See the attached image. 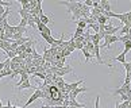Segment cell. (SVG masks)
<instances>
[{"label":"cell","mask_w":131,"mask_h":108,"mask_svg":"<svg viewBox=\"0 0 131 108\" xmlns=\"http://www.w3.org/2000/svg\"><path fill=\"white\" fill-rule=\"evenodd\" d=\"M38 99H43V92L39 89V88H37V89H35V92H34L32 95L30 96V99H28V100H27V103H26L25 105H23V108H27L28 105L32 104V103L35 101V100H38Z\"/></svg>","instance_id":"cell-3"},{"label":"cell","mask_w":131,"mask_h":108,"mask_svg":"<svg viewBox=\"0 0 131 108\" xmlns=\"http://www.w3.org/2000/svg\"><path fill=\"white\" fill-rule=\"evenodd\" d=\"M30 88H34V89H37L38 87H32V85H31V82H30V80H26V81H23L20 85H18V87H16V89H18V91H22V89H30Z\"/></svg>","instance_id":"cell-6"},{"label":"cell","mask_w":131,"mask_h":108,"mask_svg":"<svg viewBox=\"0 0 131 108\" xmlns=\"http://www.w3.org/2000/svg\"><path fill=\"white\" fill-rule=\"evenodd\" d=\"M69 107H77V108H85V104H81L76 99H70L69 100Z\"/></svg>","instance_id":"cell-9"},{"label":"cell","mask_w":131,"mask_h":108,"mask_svg":"<svg viewBox=\"0 0 131 108\" xmlns=\"http://www.w3.org/2000/svg\"><path fill=\"white\" fill-rule=\"evenodd\" d=\"M76 23H77V27L79 28H85L86 26H88V23H86L85 19H80V20H77Z\"/></svg>","instance_id":"cell-12"},{"label":"cell","mask_w":131,"mask_h":108,"mask_svg":"<svg viewBox=\"0 0 131 108\" xmlns=\"http://www.w3.org/2000/svg\"><path fill=\"white\" fill-rule=\"evenodd\" d=\"M39 19H41V23H42V24H45V26H47V24H49L50 22H53L49 16L45 15V14H42V15L39 16Z\"/></svg>","instance_id":"cell-10"},{"label":"cell","mask_w":131,"mask_h":108,"mask_svg":"<svg viewBox=\"0 0 131 108\" xmlns=\"http://www.w3.org/2000/svg\"><path fill=\"white\" fill-rule=\"evenodd\" d=\"M69 108H77V107H69Z\"/></svg>","instance_id":"cell-23"},{"label":"cell","mask_w":131,"mask_h":108,"mask_svg":"<svg viewBox=\"0 0 131 108\" xmlns=\"http://www.w3.org/2000/svg\"><path fill=\"white\" fill-rule=\"evenodd\" d=\"M9 11H11V9H9V8H7V9H6V12H4L3 15L0 16V24H2L3 22H6V20H7V16L9 15Z\"/></svg>","instance_id":"cell-13"},{"label":"cell","mask_w":131,"mask_h":108,"mask_svg":"<svg viewBox=\"0 0 131 108\" xmlns=\"http://www.w3.org/2000/svg\"><path fill=\"white\" fill-rule=\"evenodd\" d=\"M124 69H126V73H131V62H124Z\"/></svg>","instance_id":"cell-19"},{"label":"cell","mask_w":131,"mask_h":108,"mask_svg":"<svg viewBox=\"0 0 131 108\" xmlns=\"http://www.w3.org/2000/svg\"><path fill=\"white\" fill-rule=\"evenodd\" d=\"M95 108H100V96H96V103H95Z\"/></svg>","instance_id":"cell-20"},{"label":"cell","mask_w":131,"mask_h":108,"mask_svg":"<svg viewBox=\"0 0 131 108\" xmlns=\"http://www.w3.org/2000/svg\"><path fill=\"white\" fill-rule=\"evenodd\" d=\"M100 7L103 8L105 12H111V3L107 2V0H101V2H100Z\"/></svg>","instance_id":"cell-8"},{"label":"cell","mask_w":131,"mask_h":108,"mask_svg":"<svg viewBox=\"0 0 131 108\" xmlns=\"http://www.w3.org/2000/svg\"><path fill=\"white\" fill-rule=\"evenodd\" d=\"M114 61H118V62H120V63H124V62H126V54H124V53H120V56L115 57Z\"/></svg>","instance_id":"cell-11"},{"label":"cell","mask_w":131,"mask_h":108,"mask_svg":"<svg viewBox=\"0 0 131 108\" xmlns=\"http://www.w3.org/2000/svg\"><path fill=\"white\" fill-rule=\"evenodd\" d=\"M86 91H88V87H79L77 89L72 91V92L69 93V99H76V96H79L80 93H84V92H86Z\"/></svg>","instance_id":"cell-5"},{"label":"cell","mask_w":131,"mask_h":108,"mask_svg":"<svg viewBox=\"0 0 131 108\" xmlns=\"http://www.w3.org/2000/svg\"><path fill=\"white\" fill-rule=\"evenodd\" d=\"M115 42H119V37H116V35H105L104 38V43H103V47L105 49H108L112 43Z\"/></svg>","instance_id":"cell-4"},{"label":"cell","mask_w":131,"mask_h":108,"mask_svg":"<svg viewBox=\"0 0 131 108\" xmlns=\"http://www.w3.org/2000/svg\"><path fill=\"white\" fill-rule=\"evenodd\" d=\"M41 37L43 38V39H45V41L47 42V43H49V45H54V41H56V38L54 37H53V35H46V34H43V33H41Z\"/></svg>","instance_id":"cell-7"},{"label":"cell","mask_w":131,"mask_h":108,"mask_svg":"<svg viewBox=\"0 0 131 108\" xmlns=\"http://www.w3.org/2000/svg\"><path fill=\"white\" fill-rule=\"evenodd\" d=\"M49 70L51 72V74L58 76V77H64V76L68 74V73H72V72H73L69 65H66L65 68H56V66H53V68H50Z\"/></svg>","instance_id":"cell-2"},{"label":"cell","mask_w":131,"mask_h":108,"mask_svg":"<svg viewBox=\"0 0 131 108\" xmlns=\"http://www.w3.org/2000/svg\"><path fill=\"white\" fill-rule=\"evenodd\" d=\"M12 108H23V107H16V105H14Z\"/></svg>","instance_id":"cell-22"},{"label":"cell","mask_w":131,"mask_h":108,"mask_svg":"<svg viewBox=\"0 0 131 108\" xmlns=\"http://www.w3.org/2000/svg\"><path fill=\"white\" fill-rule=\"evenodd\" d=\"M120 34H123V35H126V34H130V27H128V26H123L122 28H120Z\"/></svg>","instance_id":"cell-17"},{"label":"cell","mask_w":131,"mask_h":108,"mask_svg":"<svg viewBox=\"0 0 131 108\" xmlns=\"http://www.w3.org/2000/svg\"><path fill=\"white\" fill-rule=\"evenodd\" d=\"M88 27L93 28V30L96 31V34H99V31H100V26H99V23H93V24H91V26H88Z\"/></svg>","instance_id":"cell-18"},{"label":"cell","mask_w":131,"mask_h":108,"mask_svg":"<svg viewBox=\"0 0 131 108\" xmlns=\"http://www.w3.org/2000/svg\"><path fill=\"white\" fill-rule=\"evenodd\" d=\"M16 27V33L18 34H25V33H27V28H25V27H20V26H15Z\"/></svg>","instance_id":"cell-16"},{"label":"cell","mask_w":131,"mask_h":108,"mask_svg":"<svg viewBox=\"0 0 131 108\" xmlns=\"http://www.w3.org/2000/svg\"><path fill=\"white\" fill-rule=\"evenodd\" d=\"M60 4H62V6H65L68 8V12L72 14V20L73 22L82 19V14H81L82 3H79V2H60Z\"/></svg>","instance_id":"cell-1"},{"label":"cell","mask_w":131,"mask_h":108,"mask_svg":"<svg viewBox=\"0 0 131 108\" xmlns=\"http://www.w3.org/2000/svg\"><path fill=\"white\" fill-rule=\"evenodd\" d=\"M130 50H131V41H127V42H124V50H123V53L127 54Z\"/></svg>","instance_id":"cell-14"},{"label":"cell","mask_w":131,"mask_h":108,"mask_svg":"<svg viewBox=\"0 0 131 108\" xmlns=\"http://www.w3.org/2000/svg\"><path fill=\"white\" fill-rule=\"evenodd\" d=\"M92 4H93V2H92V0H85L84 2V6H86V7H92Z\"/></svg>","instance_id":"cell-21"},{"label":"cell","mask_w":131,"mask_h":108,"mask_svg":"<svg viewBox=\"0 0 131 108\" xmlns=\"http://www.w3.org/2000/svg\"><path fill=\"white\" fill-rule=\"evenodd\" d=\"M18 26L27 28V26H28V20H27V19H20V22H19V24H18Z\"/></svg>","instance_id":"cell-15"}]
</instances>
